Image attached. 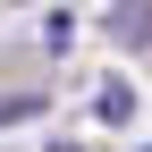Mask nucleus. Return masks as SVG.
Returning a JSON list of instances; mask_svg holds the SVG:
<instances>
[{"mask_svg":"<svg viewBox=\"0 0 152 152\" xmlns=\"http://www.w3.org/2000/svg\"><path fill=\"white\" fill-rule=\"evenodd\" d=\"M17 110H34V93H0V127H9Z\"/></svg>","mask_w":152,"mask_h":152,"instance_id":"nucleus-1","label":"nucleus"},{"mask_svg":"<svg viewBox=\"0 0 152 152\" xmlns=\"http://www.w3.org/2000/svg\"><path fill=\"white\" fill-rule=\"evenodd\" d=\"M51 152H76V144H51Z\"/></svg>","mask_w":152,"mask_h":152,"instance_id":"nucleus-2","label":"nucleus"}]
</instances>
